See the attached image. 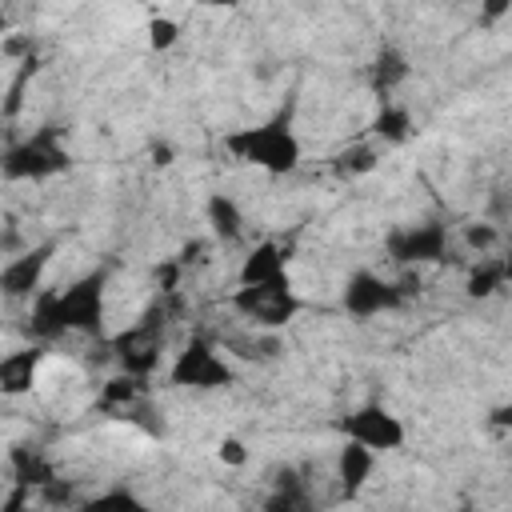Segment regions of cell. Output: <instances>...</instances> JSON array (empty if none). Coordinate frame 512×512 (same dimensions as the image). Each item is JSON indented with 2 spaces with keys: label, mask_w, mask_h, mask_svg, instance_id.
Listing matches in <instances>:
<instances>
[{
  "label": "cell",
  "mask_w": 512,
  "mask_h": 512,
  "mask_svg": "<svg viewBox=\"0 0 512 512\" xmlns=\"http://www.w3.org/2000/svg\"><path fill=\"white\" fill-rule=\"evenodd\" d=\"M508 284V260H500V256H488V252H480V260L472 264V272H468V296H476V300H484V296H492V292H500Z\"/></svg>",
  "instance_id": "obj_14"
},
{
  "label": "cell",
  "mask_w": 512,
  "mask_h": 512,
  "mask_svg": "<svg viewBox=\"0 0 512 512\" xmlns=\"http://www.w3.org/2000/svg\"><path fill=\"white\" fill-rule=\"evenodd\" d=\"M216 456H220L224 464H236V468L248 460V452H244V444H240L236 436H224V440H220V448H216Z\"/></svg>",
  "instance_id": "obj_22"
},
{
  "label": "cell",
  "mask_w": 512,
  "mask_h": 512,
  "mask_svg": "<svg viewBox=\"0 0 512 512\" xmlns=\"http://www.w3.org/2000/svg\"><path fill=\"white\" fill-rule=\"evenodd\" d=\"M340 432H344V440H356V444L372 448L376 456L380 452H396L408 440L404 420L392 416L384 404H360V408H352L348 416H340Z\"/></svg>",
  "instance_id": "obj_7"
},
{
  "label": "cell",
  "mask_w": 512,
  "mask_h": 512,
  "mask_svg": "<svg viewBox=\"0 0 512 512\" xmlns=\"http://www.w3.org/2000/svg\"><path fill=\"white\" fill-rule=\"evenodd\" d=\"M408 300L404 284H392L368 268L352 272L348 284H344V312L356 316V320H372V316H384V312H396L400 304Z\"/></svg>",
  "instance_id": "obj_8"
},
{
  "label": "cell",
  "mask_w": 512,
  "mask_h": 512,
  "mask_svg": "<svg viewBox=\"0 0 512 512\" xmlns=\"http://www.w3.org/2000/svg\"><path fill=\"white\" fill-rule=\"evenodd\" d=\"M340 168H344V172H368V168H376V152H372V148L344 152V156H340Z\"/></svg>",
  "instance_id": "obj_21"
},
{
  "label": "cell",
  "mask_w": 512,
  "mask_h": 512,
  "mask_svg": "<svg viewBox=\"0 0 512 512\" xmlns=\"http://www.w3.org/2000/svg\"><path fill=\"white\" fill-rule=\"evenodd\" d=\"M232 308L256 328H284L300 312V296L292 292L284 276V280H264V284H240L232 292Z\"/></svg>",
  "instance_id": "obj_4"
},
{
  "label": "cell",
  "mask_w": 512,
  "mask_h": 512,
  "mask_svg": "<svg viewBox=\"0 0 512 512\" xmlns=\"http://www.w3.org/2000/svg\"><path fill=\"white\" fill-rule=\"evenodd\" d=\"M168 380L180 384V388H204L208 392V388H228L236 380V372H232V364L220 356V348L212 340L192 336L176 352V360L168 368Z\"/></svg>",
  "instance_id": "obj_5"
},
{
  "label": "cell",
  "mask_w": 512,
  "mask_h": 512,
  "mask_svg": "<svg viewBox=\"0 0 512 512\" xmlns=\"http://www.w3.org/2000/svg\"><path fill=\"white\" fill-rule=\"evenodd\" d=\"M404 76H408V64H404V56H400V52H384V56L376 60V68H372V84H376V88H384V92H388V88H396Z\"/></svg>",
  "instance_id": "obj_18"
},
{
  "label": "cell",
  "mask_w": 512,
  "mask_h": 512,
  "mask_svg": "<svg viewBox=\"0 0 512 512\" xmlns=\"http://www.w3.org/2000/svg\"><path fill=\"white\" fill-rule=\"evenodd\" d=\"M196 4H212V8H232V4H240V0H196Z\"/></svg>",
  "instance_id": "obj_24"
},
{
  "label": "cell",
  "mask_w": 512,
  "mask_h": 512,
  "mask_svg": "<svg viewBox=\"0 0 512 512\" xmlns=\"http://www.w3.org/2000/svg\"><path fill=\"white\" fill-rule=\"evenodd\" d=\"M72 156L64 148L60 128H40L24 140H16L4 156H0V176L4 180H52L60 172H68Z\"/></svg>",
  "instance_id": "obj_3"
},
{
  "label": "cell",
  "mask_w": 512,
  "mask_h": 512,
  "mask_svg": "<svg viewBox=\"0 0 512 512\" xmlns=\"http://www.w3.org/2000/svg\"><path fill=\"white\" fill-rule=\"evenodd\" d=\"M388 256L396 264H432L448 256V228L444 224H404L388 232Z\"/></svg>",
  "instance_id": "obj_9"
},
{
  "label": "cell",
  "mask_w": 512,
  "mask_h": 512,
  "mask_svg": "<svg viewBox=\"0 0 512 512\" xmlns=\"http://www.w3.org/2000/svg\"><path fill=\"white\" fill-rule=\"evenodd\" d=\"M376 136H384V140H404L408 132H412V116H408V108H396V104H384V112L376 116Z\"/></svg>",
  "instance_id": "obj_17"
},
{
  "label": "cell",
  "mask_w": 512,
  "mask_h": 512,
  "mask_svg": "<svg viewBox=\"0 0 512 512\" xmlns=\"http://www.w3.org/2000/svg\"><path fill=\"white\" fill-rule=\"evenodd\" d=\"M284 276H288V252L276 240H260L240 264V284H264V280H284Z\"/></svg>",
  "instance_id": "obj_12"
},
{
  "label": "cell",
  "mask_w": 512,
  "mask_h": 512,
  "mask_svg": "<svg viewBox=\"0 0 512 512\" xmlns=\"http://www.w3.org/2000/svg\"><path fill=\"white\" fill-rule=\"evenodd\" d=\"M48 260H52V244H36V248H24V252L8 256L0 264V296H8V300H32L40 292V284H44Z\"/></svg>",
  "instance_id": "obj_10"
},
{
  "label": "cell",
  "mask_w": 512,
  "mask_h": 512,
  "mask_svg": "<svg viewBox=\"0 0 512 512\" xmlns=\"http://www.w3.org/2000/svg\"><path fill=\"white\" fill-rule=\"evenodd\" d=\"M40 364H44V348H40V344L4 352V356H0V392H4V396H24V392H32V384H36V376H40Z\"/></svg>",
  "instance_id": "obj_11"
},
{
  "label": "cell",
  "mask_w": 512,
  "mask_h": 512,
  "mask_svg": "<svg viewBox=\"0 0 512 512\" xmlns=\"http://www.w3.org/2000/svg\"><path fill=\"white\" fill-rule=\"evenodd\" d=\"M208 224H212V236L224 240V244L240 240V232H244V216H240L236 200L224 196V192H216V196L208 200Z\"/></svg>",
  "instance_id": "obj_15"
},
{
  "label": "cell",
  "mask_w": 512,
  "mask_h": 512,
  "mask_svg": "<svg viewBox=\"0 0 512 512\" xmlns=\"http://www.w3.org/2000/svg\"><path fill=\"white\" fill-rule=\"evenodd\" d=\"M372 472H376V452L364 448V444H356V440H344V448H340V456H336V480H340L348 492H356V488L368 484Z\"/></svg>",
  "instance_id": "obj_13"
},
{
  "label": "cell",
  "mask_w": 512,
  "mask_h": 512,
  "mask_svg": "<svg viewBox=\"0 0 512 512\" xmlns=\"http://www.w3.org/2000/svg\"><path fill=\"white\" fill-rule=\"evenodd\" d=\"M224 148L244 160V164H256L272 176H284L300 164V140L296 132L284 124V120H268V124H256V128H240L232 136H224Z\"/></svg>",
  "instance_id": "obj_2"
},
{
  "label": "cell",
  "mask_w": 512,
  "mask_h": 512,
  "mask_svg": "<svg viewBox=\"0 0 512 512\" xmlns=\"http://www.w3.org/2000/svg\"><path fill=\"white\" fill-rule=\"evenodd\" d=\"M12 476H16V484H24V488H48L56 476H52V464L36 452V448H16L12 452Z\"/></svg>",
  "instance_id": "obj_16"
},
{
  "label": "cell",
  "mask_w": 512,
  "mask_h": 512,
  "mask_svg": "<svg viewBox=\"0 0 512 512\" xmlns=\"http://www.w3.org/2000/svg\"><path fill=\"white\" fill-rule=\"evenodd\" d=\"M104 292H108V272L96 268L68 288H40L32 296V316L28 332L44 344L68 332L80 336H104Z\"/></svg>",
  "instance_id": "obj_1"
},
{
  "label": "cell",
  "mask_w": 512,
  "mask_h": 512,
  "mask_svg": "<svg viewBox=\"0 0 512 512\" xmlns=\"http://www.w3.org/2000/svg\"><path fill=\"white\" fill-rule=\"evenodd\" d=\"M160 348H164V304H152L132 328H124L112 340L120 368L132 376H148L160 364Z\"/></svg>",
  "instance_id": "obj_6"
},
{
  "label": "cell",
  "mask_w": 512,
  "mask_h": 512,
  "mask_svg": "<svg viewBox=\"0 0 512 512\" xmlns=\"http://www.w3.org/2000/svg\"><path fill=\"white\" fill-rule=\"evenodd\" d=\"M176 40H180V24L176 20H168V16H152L148 20V44L156 52H168Z\"/></svg>",
  "instance_id": "obj_19"
},
{
  "label": "cell",
  "mask_w": 512,
  "mask_h": 512,
  "mask_svg": "<svg viewBox=\"0 0 512 512\" xmlns=\"http://www.w3.org/2000/svg\"><path fill=\"white\" fill-rule=\"evenodd\" d=\"M508 12V0H484V16L488 20H496V16H504Z\"/></svg>",
  "instance_id": "obj_23"
},
{
  "label": "cell",
  "mask_w": 512,
  "mask_h": 512,
  "mask_svg": "<svg viewBox=\"0 0 512 512\" xmlns=\"http://www.w3.org/2000/svg\"><path fill=\"white\" fill-rule=\"evenodd\" d=\"M464 240H468V248L488 252V248H496V244H500V232H496L492 224H468V228H464Z\"/></svg>",
  "instance_id": "obj_20"
}]
</instances>
